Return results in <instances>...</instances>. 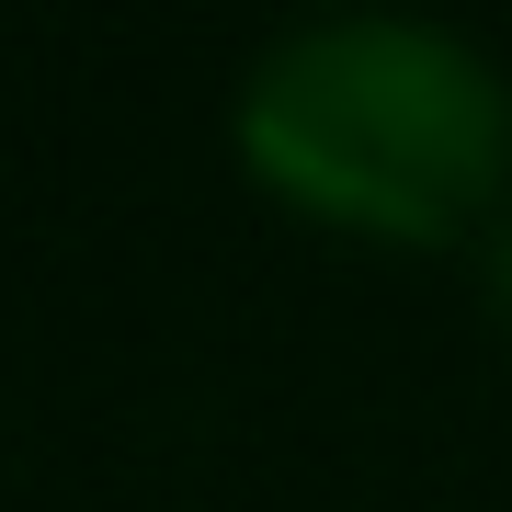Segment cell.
<instances>
[{
	"label": "cell",
	"mask_w": 512,
	"mask_h": 512,
	"mask_svg": "<svg viewBox=\"0 0 512 512\" xmlns=\"http://www.w3.org/2000/svg\"><path fill=\"white\" fill-rule=\"evenodd\" d=\"M228 148L274 205L353 239H490L512 205V80L433 12H308L239 69Z\"/></svg>",
	"instance_id": "1"
},
{
	"label": "cell",
	"mask_w": 512,
	"mask_h": 512,
	"mask_svg": "<svg viewBox=\"0 0 512 512\" xmlns=\"http://www.w3.org/2000/svg\"><path fill=\"white\" fill-rule=\"evenodd\" d=\"M478 296H490V319H501V342H512V205H501V228L478 239Z\"/></svg>",
	"instance_id": "2"
},
{
	"label": "cell",
	"mask_w": 512,
	"mask_h": 512,
	"mask_svg": "<svg viewBox=\"0 0 512 512\" xmlns=\"http://www.w3.org/2000/svg\"><path fill=\"white\" fill-rule=\"evenodd\" d=\"M330 12H365V0H330Z\"/></svg>",
	"instance_id": "3"
}]
</instances>
